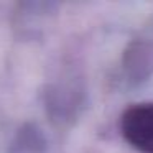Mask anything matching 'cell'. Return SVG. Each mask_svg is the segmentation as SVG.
<instances>
[{
  "instance_id": "1",
  "label": "cell",
  "mask_w": 153,
  "mask_h": 153,
  "mask_svg": "<svg viewBox=\"0 0 153 153\" xmlns=\"http://www.w3.org/2000/svg\"><path fill=\"white\" fill-rule=\"evenodd\" d=\"M120 130L140 153H153V102L130 105L120 117Z\"/></svg>"
}]
</instances>
